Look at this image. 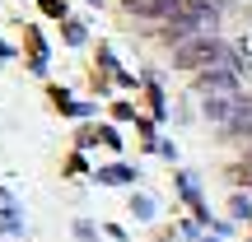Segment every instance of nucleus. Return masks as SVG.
<instances>
[{
    "mask_svg": "<svg viewBox=\"0 0 252 242\" xmlns=\"http://www.w3.org/2000/svg\"><path fill=\"white\" fill-rule=\"evenodd\" d=\"M178 65L182 70H215V65H229V47L220 42L215 33H196L187 42H178Z\"/></svg>",
    "mask_w": 252,
    "mask_h": 242,
    "instance_id": "obj_1",
    "label": "nucleus"
},
{
    "mask_svg": "<svg viewBox=\"0 0 252 242\" xmlns=\"http://www.w3.org/2000/svg\"><path fill=\"white\" fill-rule=\"evenodd\" d=\"M201 93H238V75L215 65V70H201Z\"/></svg>",
    "mask_w": 252,
    "mask_h": 242,
    "instance_id": "obj_2",
    "label": "nucleus"
},
{
    "mask_svg": "<svg viewBox=\"0 0 252 242\" xmlns=\"http://www.w3.org/2000/svg\"><path fill=\"white\" fill-rule=\"evenodd\" d=\"M224 131L229 135H252V103L248 98H238V108H234V117L224 121Z\"/></svg>",
    "mask_w": 252,
    "mask_h": 242,
    "instance_id": "obj_3",
    "label": "nucleus"
}]
</instances>
